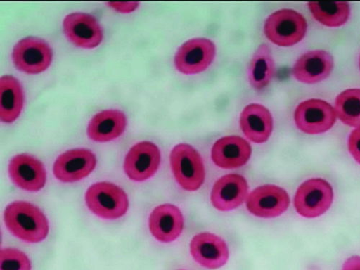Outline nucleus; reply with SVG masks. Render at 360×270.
<instances>
[{"instance_id": "f257e3e1", "label": "nucleus", "mask_w": 360, "mask_h": 270, "mask_svg": "<svg viewBox=\"0 0 360 270\" xmlns=\"http://www.w3.org/2000/svg\"><path fill=\"white\" fill-rule=\"evenodd\" d=\"M4 221L8 229L26 243H41L49 234L46 217L38 207L28 202L15 201L8 205Z\"/></svg>"}, {"instance_id": "f03ea898", "label": "nucleus", "mask_w": 360, "mask_h": 270, "mask_svg": "<svg viewBox=\"0 0 360 270\" xmlns=\"http://www.w3.org/2000/svg\"><path fill=\"white\" fill-rule=\"evenodd\" d=\"M308 30L303 15L290 9H283L270 15L264 22V34L273 44L288 47L302 41Z\"/></svg>"}, {"instance_id": "7ed1b4c3", "label": "nucleus", "mask_w": 360, "mask_h": 270, "mask_svg": "<svg viewBox=\"0 0 360 270\" xmlns=\"http://www.w3.org/2000/svg\"><path fill=\"white\" fill-rule=\"evenodd\" d=\"M170 165L176 182L184 190L195 191L204 184V162L192 146L187 143L176 145L170 154Z\"/></svg>"}, {"instance_id": "20e7f679", "label": "nucleus", "mask_w": 360, "mask_h": 270, "mask_svg": "<svg viewBox=\"0 0 360 270\" xmlns=\"http://www.w3.org/2000/svg\"><path fill=\"white\" fill-rule=\"evenodd\" d=\"M85 202L95 215L110 220L124 217L129 207V198L124 190L107 182L90 187L86 192Z\"/></svg>"}, {"instance_id": "39448f33", "label": "nucleus", "mask_w": 360, "mask_h": 270, "mask_svg": "<svg viewBox=\"0 0 360 270\" xmlns=\"http://www.w3.org/2000/svg\"><path fill=\"white\" fill-rule=\"evenodd\" d=\"M333 199L331 185L323 179H311L298 188L294 206L298 214L314 219L325 214L331 207Z\"/></svg>"}, {"instance_id": "423d86ee", "label": "nucleus", "mask_w": 360, "mask_h": 270, "mask_svg": "<svg viewBox=\"0 0 360 270\" xmlns=\"http://www.w3.org/2000/svg\"><path fill=\"white\" fill-rule=\"evenodd\" d=\"M216 54L217 47L212 40L193 39L177 49L174 58V67L186 75L200 74L212 65Z\"/></svg>"}, {"instance_id": "0eeeda50", "label": "nucleus", "mask_w": 360, "mask_h": 270, "mask_svg": "<svg viewBox=\"0 0 360 270\" xmlns=\"http://www.w3.org/2000/svg\"><path fill=\"white\" fill-rule=\"evenodd\" d=\"M337 114L331 105L320 99H309L300 103L294 112V122L300 131L316 135L331 129Z\"/></svg>"}, {"instance_id": "6e6552de", "label": "nucleus", "mask_w": 360, "mask_h": 270, "mask_svg": "<svg viewBox=\"0 0 360 270\" xmlns=\"http://www.w3.org/2000/svg\"><path fill=\"white\" fill-rule=\"evenodd\" d=\"M12 58L18 70L29 75H37L46 71L51 65L53 51L44 40L30 37L15 44Z\"/></svg>"}, {"instance_id": "1a4fd4ad", "label": "nucleus", "mask_w": 360, "mask_h": 270, "mask_svg": "<svg viewBox=\"0 0 360 270\" xmlns=\"http://www.w3.org/2000/svg\"><path fill=\"white\" fill-rule=\"evenodd\" d=\"M160 162L159 147L153 142L142 141L129 150L124 160V170L134 181L142 182L155 174Z\"/></svg>"}, {"instance_id": "9d476101", "label": "nucleus", "mask_w": 360, "mask_h": 270, "mask_svg": "<svg viewBox=\"0 0 360 270\" xmlns=\"http://www.w3.org/2000/svg\"><path fill=\"white\" fill-rule=\"evenodd\" d=\"M63 31L71 43L86 49L98 47L103 39V29L97 18L85 13L67 15L63 21Z\"/></svg>"}, {"instance_id": "9b49d317", "label": "nucleus", "mask_w": 360, "mask_h": 270, "mask_svg": "<svg viewBox=\"0 0 360 270\" xmlns=\"http://www.w3.org/2000/svg\"><path fill=\"white\" fill-rule=\"evenodd\" d=\"M290 205V198L284 189L266 185L255 189L248 197L247 207L255 217L272 219L284 214Z\"/></svg>"}, {"instance_id": "f8f14e48", "label": "nucleus", "mask_w": 360, "mask_h": 270, "mask_svg": "<svg viewBox=\"0 0 360 270\" xmlns=\"http://www.w3.org/2000/svg\"><path fill=\"white\" fill-rule=\"evenodd\" d=\"M96 164V157L89 150L72 149L56 160L53 169V174L59 181L75 183L91 174Z\"/></svg>"}, {"instance_id": "ddd939ff", "label": "nucleus", "mask_w": 360, "mask_h": 270, "mask_svg": "<svg viewBox=\"0 0 360 270\" xmlns=\"http://www.w3.org/2000/svg\"><path fill=\"white\" fill-rule=\"evenodd\" d=\"M8 172L13 184L26 191H39L46 183V172L44 165L29 155L22 154L14 157L10 162Z\"/></svg>"}, {"instance_id": "4468645a", "label": "nucleus", "mask_w": 360, "mask_h": 270, "mask_svg": "<svg viewBox=\"0 0 360 270\" xmlns=\"http://www.w3.org/2000/svg\"><path fill=\"white\" fill-rule=\"evenodd\" d=\"M334 65V58L328 52L310 51L298 58L292 73L297 81L314 84L326 79L332 74Z\"/></svg>"}, {"instance_id": "2eb2a0df", "label": "nucleus", "mask_w": 360, "mask_h": 270, "mask_svg": "<svg viewBox=\"0 0 360 270\" xmlns=\"http://www.w3.org/2000/svg\"><path fill=\"white\" fill-rule=\"evenodd\" d=\"M191 253L202 266L216 269L228 262L229 251L226 243L219 236L211 233H200L191 243Z\"/></svg>"}, {"instance_id": "dca6fc26", "label": "nucleus", "mask_w": 360, "mask_h": 270, "mask_svg": "<svg viewBox=\"0 0 360 270\" xmlns=\"http://www.w3.org/2000/svg\"><path fill=\"white\" fill-rule=\"evenodd\" d=\"M248 191V184L243 176L227 174L221 177L214 186L211 200L219 211L229 212L245 202Z\"/></svg>"}, {"instance_id": "f3484780", "label": "nucleus", "mask_w": 360, "mask_h": 270, "mask_svg": "<svg viewBox=\"0 0 360 270\" xmlns=\"http://www.w3.org/2000/svg\"><path fill=\"white\" fill-rule=\"evenodd\" d=\"M149 230L159 242L169 243L182 233L184 218L180 210L172 204L157 207L149 217Z\"/></svg>"}, {"instance_id": "a211bd4d", "label": "nucleus", "mask_w": 360, "mask_h": 270, "mask_svg": "<svg viewBox=\"0 0 360 270\" xmlns=\"http://www.w3.org/2000/svg\"><path fill=\"white\" fill-rule=\"evenodd\" d=\"M252 155L250 143L238 136L219 139L212 149V158L222 169H236L245 165Z\"/></svg>"}, {"instance_id": "6ab92c4d", "label": "nucleus", "mask_w": 360, "mask_h": 270, "mask_svg": "<svg viewBox=\"0 0 360 270\" xmlns=\"http://www.w3.org/2000/svg\"><path fill=\"white\" fill-rule=\"evenodd\" d=\"M239 124L248 139L256 143H263L273 133L274 117L265 106L252 103L242 111Z\"/></svg>"}, {"instance_id": "aec40b11", "label": "nucleus", "mask_w": 360, "mask_h": 270, "mask_svg": "<svg viewBox=\"0 0 360 270\" xmlns=\"http://www.w3.org/2000/svg\"><path fill=\"white\" fill-rule=\"evenodd\" d=\"M127 125L126 115L119 110H103L93 117L87 127V135L97 142L112 141L125 131Z\"/></svg>"}, {"instance_id": "412c9836", "label": "nucleus", "mask_w": 360, "mask_h": 270, "mask_svg": "<svg viewBox=\"0 0 360 270\" xmlns=\"http://www.w3.org/2000/svg\"><path fill=\"white\" fill-rule=\"evenodd\" d=\"M24 92L18 79L5 75L0 79V117L11 124L19 117L24 105Z\"/></svg>"}, {"instance_id": "4be33fe9", "label": "nucleus", "mask_w": 360, "mask_h": 270, "mask_svg": "<svg viewBox=\"0 0 360 270\" xmlns=\"http://www.w3.org/2000/svg\"><path fill=\"white\" fill-rule=\"evenodd\" d=\"M276 70L271 49L266 44L259 45L252 55L248 67L250 84L257 91H261L272 82Z\"/></svg>"}, {"instance_id": "5701e85b", "label": "nucleus", "mask_w": 360, "mask_h": 270, "mask_svg": "<svg viewBox=\"0 0 360 270\" xmlns=\"http://www.w3.org/2000/svg\"><path fill=\"white\" fill-rule=\"evenodd\" d=\"M308 7L319 22L330 27L344 25L351 12L350 6L347 2H310Z\"/></svg>"}, {"instance_id": "b1692460", "label": "nucleus", "mask_w": 360, "mask_h": 270, "mask_svg": "<svg viewBox=\"0 0 360 270\" xmlns=\"http://www.w3.org/2000/svg\"><path fill=\"white\" fill-rule=\"evenodd\" d=\"M335 110L338 117L345 125L360 127V89H348L336 98Z\"/></svg>"}, {"instance_id": "393cba45", "label": "nucleus", "mask_w": 360, "mask_h": 270, "mask_svg": "<svg viewBox=\"0 0 360 270\" xmlns=\"http://www.w3.org/2000/svg\"><path fill=\"white\" fill-rule=\"evenodd\" d=\"M0 270H32V263L22 251L6 248L0 252Z\"/></svg>"}, {"instance_id": "a878e982", "label": "nucleus", "mask_w": 360, "mask_h": 270, "mask_svg": "<svg viewBox=\"0 0 360 270\" xmlns=\"http://www.w3.org/2000/svg\"><path fill=\"white\" fill-rule=\"evenodd\" d=\"M348 148L355 161L360 165V127L356 128L349 135Z\"/></svg>"}, {"instance_id": "bb28decb", "label": "nucleus", "mask_w": 360, "mask_h": 270, "mask_svg": "<svg viewBox=\"0 0 360 270\" xmlns=\"http://www.w3.org/2000/svg\"><path fill=\"white\" fill-rule=\"evenodd\" d=\"M109 7L119 13H130L136 11L139 6V3L129 2V3H108Z\"/></svg>"}, {"instance_id": "cd10ccee", "label": "nucleus", "mask_w": 360, "mask_h": 270, "mask_svg": "<svg viewBox=\"0 0 360 270\" xmlns=\"http://www.w3.org/2000/svg\"><path fill=\"white\" fill-rule=\"evenodd\" d=\"M342 270H360V257L352 256L347 259L344 263Z\"/></svg>"}, {"instance_id": "c85d7f7f", "label": "nucleus", "mask_w": 360, "mask_h": 270, "mask_svg": "<svg viewBox=\"0 0 360 270\" xmlns=\"http://www.w3.org/2000/svg\"><path fill=\"white\" fill-rule=\"evenodd\" d=\"M359 70H360V57H359Z\"/></svg>"}]
</instances>
